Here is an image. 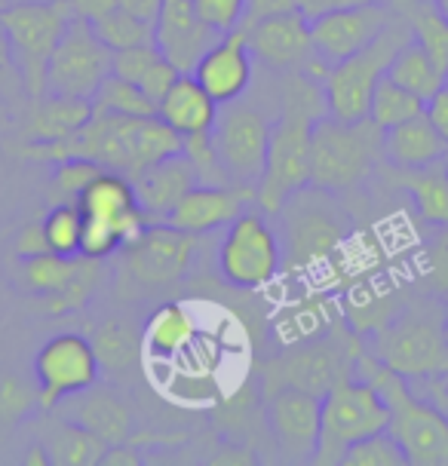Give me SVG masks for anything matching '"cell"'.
<instances>
[{"instance_id":"cell-5","label":"cell","mask_w":448,"mask_h":466,"mask_svg":"<svg viewBox=\"0 0 448 466\" xmlns=\"http://www.w3.org/2000/svg\"><path fill=\"white\" fill-rule=\"evenodd\" d=\"M338 194L307 185L280 206V243L289 270H317L344 248L351 218L335 199Z\"/></svg>"},{"instance_id":"cell-30","label":"cell","mask_w":448,"mask_h":466,"mask_svg":"<svg viewBox=\"0 0 448 466\" xmlns=\"http://www.w3.org/2000/svg\"><path fill=\"white\" fill-rule=\"evenodd\" d=\"M393 175L409 190L421 221H427L430 228H448V172L443 160L421 169H393Z\"/></svg>"},{"instance_id":"cell-21","label":"cell","mask_w":448,"mask_h":466,"mask_svg":"<svg viewBox=\"0 0 448 466\" xmlns=\"http://www.w3.org/2000/svg\"><path fill=\"white\" fill-rule=\"evenodd\" d=\"M249 203H255V187H209V185H194L181 197V203L172 209L166 224L178 230H188L194 237H206V233L224 230Z\"/></svg>"},{"instance_id":"cell-16","label":"cell","mask_w":448,"mask_h":466,"mask_svg":"<svg viewBox=\"0 0 448 466\" xmlns=\"http://www.w3.org/2000/svg\"><path fill=\"white\" fill-rule=\"evenodd\" d=\"M390 4H360L344 10H329L311 19L313 53L322 65H338L353 53L366 49L393 19Z\"/></svg>"},{"instance_id":"cell-50","label":"cell","mask_w":448,"mask_h":466,"mask_svg":"<svg viewBox=\"0 0 448 466\" xmlns=\"http://www.w3.org/2000/svg\"><path fill=\"white\" fill-rule=\"evenodd\" d=\"M360 4H390V0H298V13L311 22L329 10H344V6H360Z\"/></svg>"},{"instance_id":"cell-59","label":"cell","mask_w":448,"mask_h":466,"mask_svg":"<svg viewBox=\"0 0 448 466\" xmlns=\"http://www.w3.org/2000/svg\"><path fill=\"white\" fill-rule=\"evenodd\" d=\"M13 4V0H0V10H4V6H10Z\"/></svg>"},{"instance_id":"cell-15","label":"cell","mask_w":448,"mask_h":466,"mask_svg":"<svg viewBox=\"0 0 448 466\" xmlns=\"http://www.w3.org/2000/svg\"><path fill=\"white\" fill-rule=\"evenodd\" d=\"M243 35L255 56V65H261L270 74L307 71L322 80V74L329 68L313 53L311 22L298 10L286 15H273V19H264L252 25V28H243Z\"/></svg>"},{"instance_id":"cell-44","label":"cell","mask_w":448,"mask_h":466,"mask_svg":"<svg viewBox=\"0 0 448 466\" xmlns=\"http://www.w3.org/2000/svg\"><path fill=\"white\" fill-rule=\"evenodd\" d=\"M197 15L219 35H230L243 25L246 0H194Z\"/></svg>"},{"instance_id":"cell-27","label":"cell","mask_w":448,"mask_h":466,"mask_svg":"<svg viewBox=\"0 0 448 466\" xmlns=\"http://www.w3.org/2000/svg\"><path fill=\"white\" fill-rule=\"evenodd\" d=\"M197 340V319L185 304H160L142 329V344L154 360H181Z\"/></svg>"},{"instance_id":"cell-37","label":"cell","mask_w":448,"mask_h":466,"mask_svg":"<svg viewBox=\"0 0 448 466\" xmlns=\"http://www.w3.org/2000/svg\"><path fill=\"white\" fill-rule=\"evenodd\" d=\"M181 154L188 157L190 169L197 175V185H209V187H228L234 185L230 181L228 169H224L219 147L212 141V129L209 132H194V136H185V145H181Z\"/></svg>"},{"instance_id":"cell-36","label":"cell","mask_w":448,"mask_h":466,"mask_svg":"<svg viewBox=\"0 0 448 466\" xmlns=\"http://www.w3.org/2000/svg\"><path fill=\"white\" fill-rule=\"evenodd\" d=\"M427 102H421L418 96L409 93L405 86H400L396 80H390L387 74L378 80L375 93H372V107H369V116L372 123H378L381 129H390L402 120H412V116L424 114Z\"/></svg>"},{"instance_id":"cell-14","label":"cell","mask_w":448,"mask_h":466,"mask_svg":"<svg viewBox=\"0 0 448 466\" xmlns=\"http://www.w3.org/2000/svg\"><path fill=\"white\" fill-rule=\"evenodd\" d=\"M129 279L145 289H169L188 277L197 255V237L166 221H154L120 248Z\"/></svg>"},{"instance_id":"cell-33","label":"cell","mask_w":448,"mask_h":466,"mask_svg":"<svg viewBox=\"0 0 448 466\" xmlns=\"http://www.w3.org/2000/svg\"><path fill=\"white\" fill-rule=\"evenodd\" d=\"M96 356H98V365H102V374L107 378H123L136 369V360H138V331L129 326L127 319H105L102 326L96 331Z\"/></svg>"},{"instance_id":"cell-32","label":"cell","mask_w":448,"mask_h":466,"mask_svg":"<svg viewBox=\"0 0 448 466\" xmlns=\"http://www.w3.org/2000/svg\"><path fill=\"white\" fill-rule=\"evenodd\" d=\"M387 77L405 86L409 93H414L421 102H430V98L436 96V89L448 80V74L439 68L414 40H409V44L393 56V62H390V68H387Z\"/></svg>"},{"instance_id":"cell-23","label":"cell","mask_w":448,"mask_h":466,"mask_svg":"<svg viewBox=\"0 0 448 466\" xmlns=\"http://www.w3.org/2000/svg\"><path fill=\"white\" fill-rule=\"evenodd\" d=\"M138 194V206L145 209L148 221H166L172 209L181 203V197L197 185V175L190 169L185 154H172L166 160L148 166L142 175L132 178Z\"/></svg>"},{"instance_id":"cell-51","label":"cell","mask_w":448,"mask_h":466,"mask_svg":"<svg viewBox=\"0 0 448 466\" xmlns=\"http://www.w3.org/2000/svg\"><path fill=\"white\" fill-rule=\"evenodd\" d=\"M65 4L71 6V13L77 15V19H87V22H98L105 19L107 13L117 10V0H65Z\"/></svg>"},{"instance_id":"cell-19","label":"cell","mask_w":448,"mask_h":466,"mask_svg":"<svg viewBox=\"0 0 448 466\" xmlns=\"http://www.w3.org/2000/svg\"><path fill=\"white\" fill-rule=\"evenodd\" d=\"M77 209L83 212V218L111 224L120 233L123 246H129L151 224L145 209L138 206L132 178L114 169H102L89 181V187L77 197Z\"/></svg>"},{"instance_id":"cell-20","label":"cell","mask_w":448,"mask_h":466,"mask_svg":"<svg viewBox=\"0 0 448 466\" xmlns=\"http://www.w3.org/2000/svg\"><path fill=\"white\" fill-rule=\"evenodd\" d=\"M224 37L212 31L194 10V0H163V10L154 22V44L181 74H190L206 49Z\"/></svg>"},{"instance_id":"cell-11","label":"cell","mask_w":448,"mask_h":466,"mask_svg":"<svg viewBox=\"0 0 448 466\" xmlns=\"http://www.w3.org/2000/svg\"><path fill=\"white\" fill-rule=\"evenodd\" d=\"M270 123L273 111L259 102H249V98H237V102L219 107L212 141L234 185L259 190L264 163H268Z\"/></svg>"},{"instance_id":"cell-7","label":"cell","mask_w":448,"mask_h":466,"mask_svg":"<svg viewBox=\"0 0 448 466\" xmlns=\"http://www.w3.org/2000/svg\"><path fill=\"white\" fill-rule=\"evenodd\" d=\"M409 40H412L409 22L396 13L387 28L366 49H360V53H353L351 58H344L338 65H329L326 74H322V93H326L329 116L344 123L366 120L378 80L384 77L393 56Z\"/></svg>"},{"instance_id":"cell-43","label":"cell","mask_w":448,"mask_h":466,"mask_svg":"<svg viewBox=\"0 0 448 466\" xmlns=\"http://www.w3.org/2000/svg\"><path fill=\"white\" fill-rule=\"evenodd\" d=\"M102 172V166L93 160H83V157H71L53 166V194L56 203H77V197L89 187V181Z\"/></svg>"},{"instance_id":"cell-48","label":"cell","mask_w":448,"mask_h":466,"mask_svg":"<svg viewBox=\"0 0 448 466\" xmlns=\"http://www.w3.org/2000/svg\"><path fill=\"white\" fill-rule=\"evenodd\" d=\"M178 74H181V71L176 68V65H172L166 56H160V58H157V62L151 65V68H148V74L142 77V83H138V86H142L145 93L151 96V102L160 105V98H163L166 93H169V86L178 80Z\"/></svg>"},{"instance_id":"cell-26","label":"cell","mask_w":448,"mask_h":466,"mask_svg":"<svg viewBox=\"0 0 448 466\" xmlns=\"http://www.w3.org/2000/svg\"><path fill=\"white\" fill-rule=\"evenodd\" d=\"M93 120V102L74 96H40L28 98V123H25V141L65 138Z\"/></svg>"},{"instance_id":"cell-1","label":"cell","mask_w":448,"mask_h":466,"mask_svg":"<svg viewBox=\"0 0 448 466\" xmlns=\"http://www.w3.org/2000/svg\"><path fill=\"white\" fill-rule=\"evenodd\" d=\"M273 77H277V107H273L268 163L255 190V203L259 209L277 215L289 197L311 185V129L329 111L320 77L307 71L273 74Z\"/></svg>"},{"instance_id":"cell-45","label":"cell","mask_w":448,"mask_h":466,"mask_svg":"<svg viewBox=\"0 0 448 466\" xmlns=\"http://www.w3.org/2000/svg\"><path fill=\"white\" fill-rule=\"evenodd\" d=\"M163 53L157 49V44H142V46L120 49V53H114V58H111V74H117V77L132 80V83H142L148 68H151V65Z\"/></svg>"},{"instance_id":"cell-2","label":"cell","mask_w":448,"mask_h":466,"mask_svg":"<svg viewBox=\"0 0 448 466\" xmlns=\"http://www.w3.org/2000/svg\"><path fill=\"white\" fill-rule=\"evenodd\" d=\"M366 350L384 369L405 380L448 374V340L443 331V298L405 301L381 329L366 335Z\"/></svg>"},{"instance_id":"cell-22","label":"cell","mask_w":448,"mask_h":466,"mask_svg":"<svg viewBox=\"0 0 448 466\" xmlns=\"http://www.w3.org/2000/svg\"><path fill=\"white\" fill-rule=\"evenodd\" d=\"M65 420H74L89 432H96L105 445H120L136 439V418L132 408L111 384H93L83 393L65 399Z\"/></svg>"},{"instance_id":"cell-25","label":"cell","mask_w":448,"mask_h":466,"mask_svg":"<svg viewBox=\"0 0 448 466\" xmlns=\"http://www.w3.org/2000/svg\"><path fill=\"white\" fill-rule=\"evenodd\" d=\"M219 107L221 105L197 83L194 74H178V80L157 105V116L178 136H194V132H209L215 127Z\"/></svg>"},{"instance_id":"cell-54","label":"cell","mask_w":448,"mask_h":466,"mask_svg":"<svg viewBox=\"0 0 448 466\" xmlns=\"http://www.w3.org/2000/svg\"><path fill=\"white\" fill-rule=\"evenodd\" d=\"M120 10H127L129 15H136V19H142L148 25L157 22V15L163 10V0H117Z\"/></svg>"},{"instance_id":"cell-9","label":"cell","mask_w":448,"mask_h":466,"mask_svg":"<svg viewBox=\"0 0 448 466\" xmlns=\"http://www.w3.org/2000/svg\"><path fill=\"white\" fill-rule=\"evenodd\" d=\"M390 408L375 384L362 378H344L322 396V430L313 463H341L344 451L360 439L384 432Z\"/></svg>"},{"instance_id":"cell-46","label":"cell","mask_w":448,"mask_h":466,"mask_svg":"<svg viewBox=\"0 0 448 466\" xmlns=\"http://www.w3.org/2000/svg\"><path fill=\"white\" fill-rule=\"evenodd\" d=\"M0 98H6V102H13V105L28 98L22 71H19V65H15V56H13V46H10V37H6L4 25H0Z\"/></svg>"},{"instance_id":"cell-39","label":"cell","mask_w":448,"mask_h":466,"mask_svg":"<svg viewBox=\"0 0 448 466\" xmlns=\"http://www.w3.org/2000/svg\"><path fill=\"white\" fill-rule=\"evenodd\" d=\"M93 28L111 53H120V49H129V46H142V44H154V25L136 19V15H129L127 10H120V6L114 13H107L105 19H98Z\"/></svg>"},{"instance_id":"cell-42","label":"cell","mask_w":448,"mask_h":466,"mask_svg":"<svg viewBox=\"0 0 448 466\" xmlns=\"http://www.w3.org/2000/svg\"><path fill=\"white\" fill-rule=\"evenodd\" d=\"M344 466H405L402 448L390 432H375L369 439H360L344 451Z\"/></svg>"},{"instance_id":"cell-31","label":"cell","mask_w":448,"mask_h":466,"mask_svg":"<svg viewBox=\"0 0 448 466\" xmlns=\"http://www.w3.org/2000/svg\"><path fill=\"white\" fill-rule=\"evenodd\" d=\"M393 10L409 22L414 44L448 74V19L436 0H393Z\"/></svg>"},{"instance_id":"cell-17","label":"cell","mask_w":448,"mask_h":466,"mask_svg":"<svg viewBox=\"0 0 448 466\" xmlns=\"http://www.w3.org/2000/svg\"><path fill=\"white\" fill-rule=\"evenodd\" d=\"M268 396V427L273 432L277 451L292 463H313L322 430V396L304 390H273Z\"/></svg>"},{"instance_id":"cell-41","label":"cell","mask_w":448,"mask_h":466,"mask_svg":"<svg viewBox=\"0 0 448 466\" xmlns=\"http://www.w3.org/2000/svg\"><path fill=\"white\" fill-rule=\"evenodd\" d=\"M98 279H102V261L96 258H87L83 270L77 273L74 286L65 291L59 298H49V301H40V313H49V316H62V313H74V310H83L89 304V298L96 295L98 289Z\"/></svg>"},{"instance_id":"cell-52","label":"cell","mask_w":448,"mask_h":466,"mask_svg":"<svg viewBox=\"0 0 448 466\" xmlns=\"http://www.w3.org/2000/svg\"><path fill=\"white\" fill-rule=\"evenodd\" d=\"M424 114L430 116V123L439 129V136L448 141V80L436 89V96L427 102Z\"/></svg>"},{"instance_id":"cell-3","label":"cell","mask_w":448,"mask_h":466,"mask_svg":"<svg viewBox=\"0 0 448 466\" xmlns=\"http://www.w3.org/2000/svg\"><path fill=\"white\" fill-rule=\"evenodd\" d=\"M356 378L369 380L381 390L390 408L387 432L402 448L405 463L412 466H448V418L443 408L418 396L402 374L384 369L372 360L369 350L356 362Z\"/></svg>"},{"instance_id":"cell-56","label":"cell","mask_w":448,"mask_h":466,"mask_svg":"<svg viewBox=\"0 0 448 466\" xmlns=\"http://www.w3.org/2000/svg\"><path fill=\"white\" fill-rule=\"evenodd\" d=\"M28 463H31V466H49L53 461H49V451H46L44 445H35V448L28 451Z\"/></svg>"},{"instance_id":"cell-28","label":"cell","mask_w":448,"mask_h":466,"mask_svg":"<svg viewBox=\"0 0 448 466\" xmlns=\"http://www.w3.org/2000/svg\"><path fill=\"white\" fill-rule=\"evenodd\" d=\"M341 319L344 310L335 304L331 295H307L301 301L283 307V313L277 316L273 329H277V338L289 347V344H301V340L329 335Z\"/></svg>"},{"instance_id":"cell-10","label":"cell","mask_w":448,"mask_h":466,"mask_svg":"<svg viewBox=\"0 0 448 466\" xmlns=\"http://www.w3.org/2000/svg\"><path fill=\"white\" fill-rule=\"evenodd\" d=\"M215 264L228 286L255 291L270 286L283 273V243L277 228L264 218V209H246L224 228Z\"/></svg>"},{"instance_id":"cell-47","label":"cell","mask_w":448,"mask_h":466,"mask_svg":"<svg viewBox=\"0 0 448 466\" xmlns=\"http://www.w3.org/2000/svg\"><path fill=\"white\" fill-rule=\"evenodd\" d=\"M37 405V393H31L19 378H0V418L19 420Z\"/></svg>"},{"instance_id":"cell-13","label":"cell","mask_w":448,"mask_h":466,"mask_svg":"<svg viewBox=\"0 0 448 466\" xmlns=\"http://www.w3.org/2000/svg\"><path fill=\"white\" fill-rule=\"evenodd\" d=\"M114 53L96 35L93 22L74 19L68 22L65 35L56 46L46 68V93L53 96H74L93 98L102 80L111 74Z\"/></svg>"},{"instance_id":"cell-49","label":"cell","mask_w":448,"mask_h":466,"mask_svg":"<svg viewBox=\"0 0 448 466\" xmlns=\"http://www.w3.org/2000/svg\"><path fill=\"white\" fill-rule=\"evenodd\" d=\"M298 10V0H246V13H243V25L239 28H252L264 19H273V15H286Z\"/></svg>"},{"instance_id":"cell-4","label":"cell","mask_w":448,"mask_h":466,"mask_svg":"<svg viewBox=\"0 0 448 466\" xmlns=\"http://www.w3.org/2000/svg\"><path fill=\"white\" fill-rule=\"evenodd\" d=\"M384 163V129L372 116L356 123L320 116L311 129V185L331 194L356 190Z\"/></svg>"},{"instance_id":"cell-8","label":"cell","mask_w":448,"mask_h":466,"mask_svg":"<svg viewBox=\"0 0 448 466\" xmlns=\"http://www.w3.org/2000/svg\"><path fill=\"white\" fill-rule=\"evenodd\" d=\"M71 19L74 13L65 0H13L10 6L0 10V25L10 37L28 98L46 96L49 58Z\"/></svg>"},{"instance_id":"cell-40","label":"cell","mask_w":448,"mask_h":466,"mask_svg":"<svg viewBox=\"0 0 448 466\" xmlns=\"http://www.w3.org/2000/svg\"><path fill=\"white\" fill-rule=\"evenodd\" d=\"M421 286L427 295L448 298V228H430L421 243Z\"/></svg>"},{"instance_id":"cell-55","label":"cell","mask_w":448,"mask_h":466,"mask_svg":"<svg viewBox=\"0 0 448 466\" xmlns=\"http://www.w3.org/2000/svg\"><path fill=\"white\" fill-rule=\"evenodd\" d=\"M102 463H105V466H138V463H142V454H138L129 442L107 445V448H105Z\"/></svg>"},{"instance_id":"cell-35","label":"cell","mask_w":448,"mask_h":466,"mask_svg":"<svg viewBox=\"0 0 448 466\" xmlns=\"http://www.w3.org/2000/svg\"><path fill=\"white\" fill-rule=\"evenodd\" d=\"M93 114H111V116H157V102L145 93L138 83L123 80L117 74H107L102 86L96 89Z\"/></svg>"},{"instance_id":"cell-60","label":"cell","mask_w":448,"mask_h":466,"mask_svg":"<svg viewBox=\"0 0 448 466\" xmlns=\"http://www.w3.org/2000/svg\"><path fill=\"white\" fill-rule=\"evenodd\" d=\"M443 163H445V172H448V151H445V157H443Z\"/></svg>"},{"instance_id":"cell-29","label":"cell","mask_w":448,"mask_h":466,"mask_svg":"<svg viewBox=\"0 0 448 466\" xmlns=\"http://www.w3.org/2000/svg\"><path fill=\"white\" fill-rule=\"evenodd\" d=\"M87 264V255H56L40 252L31 258H19V286L40 301L59 298L71 289L77 273Z\"/></svg>"},{"instance_id":"cell-6","label":"cell","mask_w":448,"mask_h":466,"mask_svg":"<svg viewBox=\"0 0 448 466\" xmlns=\"http://www.w3.org/2000/svg\"><path fill=\"white\" fill-rule=\"evenodd\" d=\"M362 353H366V338L341 319L329 335L289 344L277 360L264 365V393L292 387L313 396H326L338 380L353 378Z\"/></svg>"},{"instance_id":"cell-34","label":"cell","mask_w":448,"mask_h":466,"mask_svg":"<svg viewBox=\"0 0 448 466\" xmlns=\"http://www.w3.org/2000/svg\"><path fill=\"white\" fill-rule=\"evenodd\" d=\"M105 442L89 432L87 427L74 420H65L56 427L53 439H49L46 451H49V461L59 463V466H93V463H102L105 457Z\"/></svg>"},{"instance_id":"cell-53","label":"cell","mask_w":448,"mask_h":466,"mask_svg":"<svg viewBox=\"0 0 448 466\" xmlns=\"http://www.w3.org/2000/svg\"><path fill=\"white\" fill-rule=\"evenodd\" d=\"M40 252H49L44 228H40V224H28V228L19 233V239H15V255L31 258V255H40Z\"/></svg>"},{"instance_id":"cell-38","label":"cell","mask_w":448,"mask_h":466,"mask_svg":"<svg viewBox=\"0 0 448 466\" xmlns=\"http://www.w3.org/2000/svg\"><path fill=\"white\" fill-rule=\"evenodd\" d=\"M46 237L49 252L56 255H80V233H83V212L77 203H56L40 221Z\"/></svg>"},{"instance_id":"cell-12","label":"cell","mask_w":448,"mask_h":466,"mask_svg":"<svg viewBox=\"0 0 448 466\" xmlns=\"http://www.w3.org/2000/svg\"><path fill=\"white\" fill-rule=\"evenodd\" d=\"M37 374V405L49 411L59 408L65 399L83 393L102 378L93 340H87L77 331L53 335L35 356Z\"/></svg>"},{"instance_id":"cell-57","label":"cell","mask_w":448,"mask_h":466,"mask_svg":"<svg viewBox=\"0 0 448 466\" xmlns=\"http://www.w3.org/2000/svg\"><path fill=\"white\" fill-rule=\"evenodd\" d=\"M443 331H445V340H448V298H443Z\"/></svg>"},{"instance_id":"cell-18","label":"cell","mask_w":448,"mask_h":466,"mask_svg":"<svg viewBox=\"0 0 448 466\" xmlns=\"http://www.w3.org/2000/svg\"><path fill=\"white\" fill-rule=\"evenodd\" d=\"M255 56L246 44L243 28L230 31L215 40V46L206 49V56L190 71L197 83L209 93L219 105H230L237 98H246L255 86Z\"/></svg>"},{"instance_id":"cell-24","label":"cell","mask_w":448,"mask_h":466,"mask_svg":"<svg viewBox=\"0 0 448 466\" xmlns=\"http://www.w3.org/2000/svg\"><path fill=\"white\" fill-rule=\"evenodd\" d=\"M445 151L448 141L439 136L427 114L384 129V163L390 169H421V166L443 160Z\"/></svg>"},{"instance_id":"cell-58","label":"cell","mask_w":448,"mask_h":466,"mask_svg":"<svg viewBox=\"0 0 448 466\" xmlns=\"http://www.w3.org/2000/svg\"><path fill=\"white\" fill-rule=\"evenodd\" d=\"M436 4H439V10H443L445 19H448V0H436Z\"/></svg>"}]
</instances>
